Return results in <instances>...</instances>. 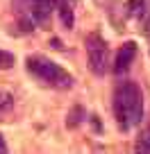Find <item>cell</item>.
Returning a JSON list of instances; mask_svg holds the SVG:
<instances>
[{
	"instance_id": "5b68a950",
	"label": "cell",
	"mask_w": 150,
	"mask_h": 154,
	"mask_svg": "<svg viewBox=\"0 0 150 154\" xmlns=\"http://www.w3.org/2000/svg\"><path fill=\"white\" fill-rule=\"evenodd\" d=\"M25 9H27L30 18L39 27H48L50 25V14H53V0H25Z\"/></svg>"
},
{
	"instance_id": "9c48e42d",
	"label": "cell",
	"mask_w": 150,
	"mask_h": 154,
	"mask_svg": "<svg viewBox=\"0 0 150 154\" xmlns=\"http://www.w3.org/2000/svg\"><path fill=\"white\" fill-rule=\"evenodd\" d=\"M11 109H14V97L9 93H0V120H5Z\"/></svg>"
},
{
	"instance_id": "6da1fadb",
	"label": "cell",
	"mask_w": 150,
	"mask_h": 154,
	"mask_svg": "<svg viewBox=\"0 0 150 154\" xmlns=\"http://www.w3.org/2000/svg\"><path fill=\"white\" fill-rule=\"evenodd\" d=\"M114 118L116 125L123 131H130L136 127L143 118V93L134 82H123L116 84L114 88Z\"/></svg>"
},
{
	"instance_id": "ba28073f",
	"label": "cell",
	"mask_w": 150,
	"mask_h": 154,
	"mask_svg": "<svg viewBox=\"0 0 150 154\" xmlns=\"http://www.w3.org/2000/svg\"><path fill=\"white\" fill-rule=\"evenodd\" d=\"M134 152L136 154H150V125L141 131V136L136 138V145H134Z\"/></svg>"
},
{
	"instance_id": "277c9868",
	"label": "cell",
	"mask_w": 150,
	"mask_h": 154,
	"mask_svg": "<svg viewBox=\"0 0 150 154\" xmlns=\"http://www.w3.org/2000/svg\"><path fill=\"white\" fill-rule=\"evenodd\" d=\"M134 59H136V43H134V41H127V43H123L121 48H118L116 57H114V63H111V70H114V75H116V77H123V75H125V72L132 68Z\"/></svg>"
},
{
	"instance_id": "3957f363",
	"label": "cell",
	"mask_w": 150,
	"mask_h": 154,
	"mask_svg": "<svg viewBox=\"0 0 150 154\" xmlns=\"http://www.w3.org/2000/svg\"><path fill=\"white\" fill-rule=\"evenodd\" d=\"M84 48H87V59H89L91 72L102 77L109 70V45H107V41L98 32H91L84 38Z\"/></svg>"
},
{
	"instance_id": "52a82bcc",
	"label": "cell",
	"mask_w": 150,
	"mask_h": 154,
	"mask_svg": "<svg viewBox=\"0 0 150 154\" xmlns=\"http://www.w3.org/2000/svg\"><path fill=\"white\" fill-rule=\"evenodd\" d=\"M125 9H127V14H130L132 18L141 20V18H143V14H145V0H127Z\"/></svg>"
},
{
	"instance_id": "7a4b0ae2",
	"label": "cell",
	"mask_w": 150,
	"mask_h": 154,
	"mask_svg": "<svg viewBox=\"0 0 150 154\" xmlns=\"http://www.w3.org/2000/svg\"><path fill=\"white\" fill-rule=\"evenodd\" d=\"M25 68H27V72L37 82L48 86V88L68 91V88L73 86V82H75L68 70H64L57 61L43 57V54H30V57L25 59Z\"/></svg>"
},
{
	"instance_id": "30bf717a",
	"label": "cell",
	"mask_w": 150,
	"mask_h": 154,
	"mask_svg": "<svg viewBox=\"0 0 150 154\" xmlns=\"http://www.w3.org/2000/svg\"><path fill=\"white\" fill-rule=\"evenodd\" d=\"M14 63H16V57H14V54L0 48V70H9Z\"/></svg>"
},
{
	"instance_id": "8992f818",
	"label": "cell",
	"mask_w": 150,
	"mask_h": 154,
	"mask_svg": "<svg viewBox=\"0 0 150 154\" xmlns=\"http://www.w3.org/2000/svg\"><path fill=\"white\" fill-rule=\"evenodd\" d=\"M53 9L57 11L64 29L75 27V0H53Z\"/></svg>"
},
{
	"instance_id": "8fae6325",
	"label": "cell",
	"mask_w": 150,
	"mask_h": 154,
	"mask_svg": "<svg viewBox=\"0 0 150 154\" xmlns=\"http://www.w3.org/2000/svg\"><path fill=\"white\" fill-rule=\"evenodd\" d=\"M0 154H7V143H5V136L0 134Z\"/></svg>"
}]
</instances>
